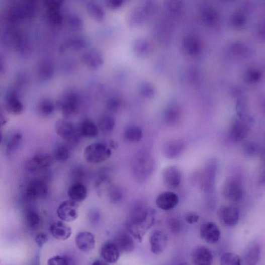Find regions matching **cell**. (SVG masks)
<instances>
[{"instance_id":"6da1fadb","label":"cell","mask_w":265,"mask_h":265,"mask_svg":"<svg viewBox=\"0 0 265 265\" xmlns=\"http://www.w3.org/2000/svg\"><path fill=\"white\" fill-rule=\"evenodd\" d=\"M155 211L145 206H137L126 222L128 233L138 242L143 241V238L153 226L155 221Z\"/></svg>"},{"instance_id":"7a4b0ae2","label":"cell","mask_w":265,"mask_h":265,"mask_svg":"<svg viewBox=\"0 0 265 265\" xmlns=\"http://www.w3.org/2000/svg\"><path fill=\"white\" fill-rule=\"evenodd\" d=\"M55 130L57 135L64 140V144L70 149L77 146L81 135L71 122L60 119L55 123Z\"/></svg>"},{"instance_id":"3957f363","label":"cell","mask_w":265,"mask_h":265,"mask_svg":"<svg viewBox=\"0 0 265 265\" xmlns=\"http://www.w3.org/2000/svg\"><path fill=\"white\" fill-rule=\"evenodd\" d=\"M112 154L110 147L100 143L87 146L83 151L85 160L92 164H100L107 161L111 157Z\"/></svg>"},{"instance_id":"277c9868","label":"cell","mask_w":265,"mask_h":265,"mask_svg":"<svg viewBox=\"0 0 265 265\" xmlns=\"http://www.w3.org/2000/svg\"><path fill=\"white\" fill-rule=\"evenodd\" d=\"M223 198L231 203L239 202L243 197V187L240 180L235 176H228L221 189Z\"/></svg>"},{"instance_id":"5b68a950","label":"cell","mask_w":265,"mask_h":265,"mask_svg":"<svg viewBox=\"0 0 265 265\" xmlns=\"http://www.w3.org/2000/svg\"><path fill=\"white\" fill-rule=\"evenodd\" d=\"M218 164L216 161L211 160L207 162L199 173L198 181L200 188L205 192L213 191L215 185Z\"/></svg>"},{"instance_id":"8992f818","label":"cell","mask_w":265,"mask_h":265,"mask_svg":"<svg viewBox=\"0 0 265 265\" xmlns=\"http://www.w3.org/2000/svg\"><path fill=\"white\" fill-rule=\"evenodd\" d=\"M57 214L59 218L63 222H71L75 221L79 214L78 203L71 200L63 202L59 206Z\"/></svg>"},{"instance_id":"52a82bcc","label":"cell","mask_w":265,"mask_h":265,"mask_svg":"<svg viewBox=\"0 0 265 265\" xmlns=\"http://www.w3.org/2000/svg\"><path fill=\"white\" fill-rule=\"evenodd\" d=\"M48 193L47 183L41 180L31 181L27 185L25 190V196L30 201L41 199L45 197Z\"/></svg>"},{"instance_id":"ba28073f","label":"cell","mask_w":265,"mask_h":265,"mask_svg":"<svg viewBox=\"0 0 265 265\" xmlns=\"http://www.w3.org/2000/svg\"><path fill=\"white\" fill-rule=\"evenodd\" d=\"M5 103L6 110L11 114L20 115L24 110V106L21 100V93L14 87L7 93Z\"/></svg>"},{"instance_id":"9c48e42d","label":"cell","mask_w":265,"mask_h":265,"mask_svg":"<svg viewBox=\"0 0 265 265\" xmlns=\"http://www.w3.org/2000/svg\"><path fill=\"white\" fill-rule=\"evenodd\" d=\"M54 160V157L48 153H38L26 161L25 167L29 171H37L50 167Z\"/></svg>"},{"instance_id":"30bf717a","label":"cell","mask_w":265,"mask_h":265,"mask_svg":"<svg viewBox=\"0 0 265 265\" xmlns=\"http://www.w3.org/2000/svg\"><path fill=\"white\" fill-rule=\"evenodd\" d=\"M218 217L220 222L226 227H234L239 220L238 209L232 205H223L218 211Z\"/></svg>"},{"instance_id":"8fae6325","label":"cell","mask_w":265,"mask_h":265,"mask_svg":"<svg viewBox=\"0 0 265 265\" xmlns=\"http://www.w3.org/2000/svg\"><path fill=\"white\" fill-rule=\"evenodd\" d=\"M78 103L77 95L73 93H69L58 102L57 107L61 110L63 117L67 118L75 113Z\"/></svg>"},{"instance_id":"7c38bea8","label":"cell","mask_w":265,"mask_h":265,"mask_svg":"<svg viewBox=\"0 0 265 265\" xmlns=\"http://www.w3.org/2000/svg\"><path fill=\"white\" fill-rule=\"evenodd\" d=\"M162 180L164 185L170 189L180 187L182 181V172L176 166H169L165 168L162 173Z\"/></svg>"},{"instance_id":"4fadbf2b","label":"cell","mask_w":265,"mask_h":265,"mask_svg":"<svg viewBox=\"0 0 265 265\" xmlns=\"http://www.w3.org/2000/svg\"><path fill=\"white\" fill-rule=\"evenodd\" d=\"M149 243L152 253L155 255H161L167 248L168 238L163 231H155L150 235Z\"/></svg>"},{"instance_id":"5bb4252c","label":"cell","mask_w":265,"mask_h":265,"mask_svg":"<svg viewBox=\"0 0 265 265\" xmlns=\"http://www.w3.org/2000/svg\"><path fill=\"white\" fill-rule=\"evenodd\" d=\"M200 235L202 239L206 242L213 244L219 241L221 231L216 223L213 222H207L201 226Z\"/></svg>"},{"instance_id":"9a60e30c","label":"cell","mask_w":265,"mask_h":265,"mask_svg":"<svg viewBox=\"0 0 265 265\" xmlns=\"http://www.w3.org/2000/svg\"><path fill=\"white\" fill-rule=\"evenodd\" d=\"M82 63L88 69L96 70L104 64V57L97 49H92L84 53L81 57Z\"/></svg>"},{"instance_id":"2e32d148","label":"cell","mask_w":265,"mask_h":265,"mask_svg":"<svg viewBox=\"0 0 265 265\" xmlns=\"http://www.w3.org/2000/svg\"><path fill=\"white\" fill-rule=\"evenodd\" d=\"M179 202L178 194L172 191H165L160 193L155 200L157 207L165 211L174 208L179 205Z\"/></svg>"},{"instance_id":"e0dca14e","label":"cell","mask_w":265,"mask_h":265,"mask_svg":"<svg viewBox=\"0 0 265 265\" xmlns=\"http://www.w3.org/2000/svg\"><path fill=\"white\" fill-rule=\"evenodd\" d=\"M102 259L108 263H115L120 259L121 252L114 241H107L102 244L100 248Z\"/></svg>"},{"instance_id":"ac0fdd59","label":"cell","mask_w":265,"mask_h":265,"mask_svg":"<svg viewBox=\"0 0 265 265\" xmlns=\"http://www.w3.org/2000/svg\"><path fill=\"white\" fill-rule=\"evenodd\" d=\"M75 241L78 249L83 252H90L96 246L95 235L90 232L81 231L75 236Z\"/></svg>"},{"instance_id":"d6986e66","label":"cell","mask_w":265,"mask_h":265,"mask_svg":"<svg viewBox=\"0 0 265 265\" xmlns=\"http://www.w3.org/2000/svg\"><path fill=\"white\" fill-rule=\"evenodd\" d=\"M261 256V249L259 245L253 242L244 249L242 257V264L255 265L259 261Z\"/></svg>"},{"instance_id":"ffe728a7","label":"cell","mask_w":265,"mask_h":265,"mask_svg":"<svg viewBox=\"0 0 265 265\" xmlns=\"http://www.w3.org/2000/svg\"><path fill=\"white\" fill-rule=\"evenodd\" d=\"M192 260L195 264L209 265L213 262V253L207 247L199 246L193 251Z\"/></svg>"},{"instance_id":"44dd1931","label":"cell","mask_w":265,"mask_h":265,"mask_svg":"<svg viewBox=\"0 0 265 265\" xmlns=\"http://www.w3.org/2000/svg\"><path fill=\"white\" fill-rule=\"evenodd\" d=\"M50 231L53 237L60 241H65L71 236L72 229L63 221L53 223L50 227Z\"/></svg>"},{"instance_id":"7402d4cb","label":"cell","mask_w":265,"mask_h":265,"mask_svg":"<svg viewBox=\"0 0 265 265\" xmlns=\"http://www.w3.org/2000/svg\"><path fill=\"white\" fill-rule=\"evenodd\" d=\"M67 195L69 200L78 203H81L87 198V190L82 183L75 182L68 188Z\"/></svg>"},{"instance_id":"603a6c76","label":"cell","mask_w":265,"mask_h":265,"mask_svg":"<svg viewBox=\"0 0 265 265\" xmlns=\"http://www.w3.org/2000/svg\"><path fill=\"white\" fill-rule=\"evenodd\" d=\"M133 238L128 233L119 234L114 241L121 253H130L135 248Z\"/></svg>"},{"instance_id":"cb8c5ba5","label":"cell","mask_w":265,"mask_h":265,"mask_svg":"<svg viewBox=\"0 0 265 265\" xmlns=\"http://www.w3.org/2000/svg\"><path fill=\"white\" fill-rule=\"evenodd\" d=\"M55 73V67L53 64L47 60L39 63L37 68V74L39 80L45 82L50 80Z\"/></svg>"},{"instance_id":"d4e9b609","label":"cell","mask_w":265,"mask_h":265,"mask_svg":"<svg viewBox=\"0 0 265 265\" xmlns=\"http://www.w3.org/2000/svg\"><path fill=\"white\" fill-rule=\"evenodd\" d=\"M23 135L21 132H13L9 137L6 146V153L11 155L20 149L23 143Z\"/></svg>"},{"instance_id":"484cf974","label":"cell","mask_w":265,"mask_h":265,"mask_svg":"<svg viewBox=\"0 0 265 265\" xmlns=\"http://www.w3.org/2000/svg\"><path fill=\"white\" fill-rule=\"evenodd\" d=\"M184 149V144L179 140H175L167 143L164 147L163 151L166 157L173 159L179 157Z\"/></svg>"},{"instance_id":"4316f807","label":"cell","mask_w":265,"mask_h":265,"mask_svg":"<svg viewBox=\"0 0 265 265\" xmlns=\"http://www.w3.org/2000/svg\"><path fill=\"white\" fill-rule=\"evenodd\" d=\"M81 137L85 138H95L98 135V128L95 123L91 120H84L78 129Z\"/></svg>"},{"instance_id":"83f0119b","label":"cell","mask_w":265,"mask_h":265,"mask_svg":"<svg viewBox=\"0 0 265 265\" xmlns=\"http://www.w3.org/2000/svg\"><path fill=\"white\" fill-rule=\"evenodd\" d=\"M137 172L143 178H146L153 170V163L151 159L147 156H141L137 159Z\"/></svg>"},{"instance_id":"f1b7e54d","label":"cell","mask_w":265,"mask_h":265,"mask_svg":"<svg viewBox=\"0 0 265 265\" xmlns=\"http://www.w3.org/2000/svg\"><path fill=\"white\" fill-rule=\"evenodd\" d=\"M56 106L54 102L49 99H43L37 106V111L39 115L43 117L50 116L54 113Z\"/></svg>"},{"instance_id":"f546056e","label":"cell","mask_w":265,"mask_h":265,"mask_svg":"<svg viewBox=\"0 0 265 265\" xmlns=\"http://www.w3.org/2000/svg\"><path fill=\"white\" fill-rule=\"evenodd\" d=\"M124 136L125 139L129 142L136 143L142 138L143 132L139 127L131 125L126 128Z\"/></svg>"},{"instance_id":"4dcf8cb0","label":"cell","mask_w":265,"mask_h":265,"mask_svg":"<svg viewBox=\"0 0 265 265\" xmlns=\"http://www.w3.org/2000/svg\"><path fill=\"white\" fill-rule=\"evenodd\" d=\"M41 217L38 212L33 209H28L25 213V222L31 229L37 228L41 223Z\"/></svg>"},{"instance_id":"1f68e13d","label":"cell","mask_w":265,"mask_h":265,"mask_svg":"<svg viewBox=\"0 0 265 265\" xmlns=\"http://www.w3.org/2000/svg\"><path fill=\"white\" fill-rule=\"evenodd\" d=\"M115 119L110 115L102 116L98 120V127L104 133L112 131L115 128Z\"/></svg>"},{"instance_id":"d6a6232c","label":"cell","mask_w":265,"mask_h":265,"mask_svg":"<svg viewBox=\"0 0 265 265\" xmlns=\"http://www.w3.org/2000/svg\"><path fill=\"white\" fill-rule=\"evenodd\" d=\"M70 149L65 144H60L55 147L53 157L59 162H64L68 160L70 155Z\"/></svg>"},{"instance_id":"836d02e7","label":"cell","mask_w":265,"mask_h":265,"mask_svg":"<svg viewBox=\"0 0 265 265\" xmlns=\"http://www.w3.org/2000/svg\"><path fill=\"white\" fill-rule=\"evenodd\" d=\"M220 263L223 265H240L242 264V260L241 257L237 254L227 252L222 255Z\"/></svg>"},{"instance_id":"e575fe53","label":"cell","mask_w":265,"mask_h":265,"mask_svg":"<svg viewBox=\"0 0 265 265\" xmlns=\"http://www.w3.org/2000/svg\"><path fill=\"white\" fill-rule=\"evenodd\" d=\"M87 43L84 39L77 38L67 42L66 44L62 46L61 50L63 51H65L67 49H70L79 50L84 49L87 46Z\"/></svg>"},{"instance_id":"d590c367","label":"cell","mask_w":265,"mask_h":265,"mask_svg":"<svg viewBox=\"0 0 265 265\" xmlns=\"http://www.w3.org/2000/svg\"><path fill=\"white\" fill-rule=\"evenodd\" d=\"M135 55L139 57H143L147 54L148 47L143 41H136L133 46Z\"/></svg>"},{"instance_id":"8d00e7d4","label":"cell","mask_w":265,"mask_h":265,"mask_svg":"<svg viewBox=\"0 0 265 265\" xmlns=\"http://www.w3.org/2000/svg\"><path fill=\"white\" fill-rule=\"evenodd\" d=\"M139 91L140 95L145 98L152 97L155 93L153 86L147 82H143L140 84Z\"/></svg>"},{"instance_id":"74e56055","label":"cell","mask_w":265,"mask_h":265,"mask_svg":"<svg viewBox=\"0 0 265 265\" xmlns=\"http://www.w3.org/2000/svg\"><path fill=\"white\" fill-rule=\"evenodd\" d=\"M70 258L64 255H56L48 259L47 263L49 265H68L70 264Z\"/></svg>"},{"instance_id":"f35d334b","label":"cell","mask_w":265,"mask_h":265,"mask_svg":"<svg viewBox=\"0 0 265 265\" xmlns=\"http://www.w3.org/2000/svg\"><path fill=\"white\" fill-rule=\"evenodd\" d=\"M182 222L178 218H171L168 222V228L170 231L174 234H179L183 228Z\"/></svg>"},{"instance_id":"ab89813d","label":"cell","mask_w":265,"mask_h":265,"mask_svg":"<svg viewBox=\"0 0 265 265\" xmlns=\"http://www.w3.org/2000/svg\"><path fill=\"white\" fill-rule=\"evenodd\" d=\"M121 101L117 97L111 98L107 102V108L108 110L112 113L117 112L120 108Z\"/></svg>"},{"instance_id":"60d3db41","label":"cell","mask_w":265,"mask_h":265,"mask_svg":"<svg viewBox=\"0 0 265 265\" xmlns=\"http://www.w3.org/2000/svg\"><path fill=\"white\" fill-rule=\"evenodd\" d=\"M245 131L244 126L240 123H237L232 132L233 138L235 140H241L244 137Z\"/></svg>"},{"instance_id":"b9f144b4","label":"cell","mask_w":265,"mask_h":265,"mask_svg":"<svg viewBox=\"0 0 265 265\" xmlns=\"http://www.w3.org/2000/svg\"><path fill=\"white\" fill-rule=\"evenodd\" d=\"M88 10H89V12L93 17L95 18L97 20H101L104 17L103 10L96 5H90Z\"/></svg>"},{"instance_id":"7bdbcfd3","label":"cell","mask_w":265,"mask_h":265,"mask_svg":"<svg viewBox=\"0 0 265 265\" xmlns=\"http://www.w3.org/2000/svg\"><path fill=\"white\" fill-rule=\"evenodd\" d=\"M123 194L121 190L116 187H113L110 191V199L113 202H118L122 199Z\"/></svg>"},{"instance_id":"ee69618b","label":"cell","mask_w":265,"mask_h":265,"mask_svg":"<svg viewBox=\"0 0 265 265\" xmlns=\"http://www.w3.org/2000/svg\"><path fill=\"white\" fill-rule=\"evenodd\" d=\"M200 218V216L194 212H188L184 215V219L186 222L191 225L198 223Z\"/></svg>"},{"instance_id":"f6af8a7d","label":"cell","mask_w":265,"mask_h":265,"mask_svg":"<svg viewBox=\"0 0 265 265\" xmlns=\"http://www.w3.org/2000/svg\"><path fill=\"white\" fill-rule=\"evenodd\" d=\"M243 150L246 155L253 156L257 154L258 148L252 143H248L244 146Z\"/></svg>"},{"instance_id":"bcb514c9","label":"cell","mask_w":265,"mask_h":265,"mask_svg":"<svg viewBox=\"0 0 265 265\" xmlns=\"http://www.w3.org/2000/svg\"><path fill=\"white\" fill-rule=\"evenodd\" d=\"M35 242H36L40 248L42 247L48 241L49 237L45 233H39L35 237Z\"/></svg>"},{"instance_id":"7dc6e473","label":"cell","mask_w":265,"mask_h":265,"mask_svg":"<svg viewBox=\"0 0 265 265\" xmlns=\"http://www.w3.org/2000/svg\"><path fill=\"white\" fill-rule=\"evenodd\" d=\"M8 70V63L6 59L0 54V77L4 76Z\"/></svg>"},{"instance_id":"c3c4849f","label":"cell","mask_w":265,"mask_h":265,"mask_svg":"<svg viewBox=\"0 0 265 265\" xmlns=\"http://www.w3.org/2000/svg\"><path fill=\"white\" fill-rule=\"evenodd\" d=\"M178 113L175 111L171 110L166 113V118L169 122H173L178 118Z\"/></svg>"},{"instance_id":"681fc988","label":"cell","mask_w":265,"mask_h":265,"mask_svg":"<svg viewBox=\"0 0 265 265\" xmlns=\"http://www.w3.org/2000/svg\"><path fill=\"white\" fill-rule=\"evenodd\" d=\"M248 79L250 82H255L258 80L260 78V74L256 71H251L249 73L248 76H247Z\"/></svg>"},{"instance_id":"f907efd6","label":"cell","mask_w":265,"mask_h":265,"mask_svg":"<svg viewBox=\"0 0 265 265\" xmlns=\"http://www.w3.org/2000/svg\"><path fill=\"white\" fill-rule=\"evenodd\" d=\"M8 119L4 113L0 110V127L4 126L8 122Z\"/></svg>"},{"instance_id":"816d5d0a","label":"cell","mask_w":265,"mask_h":265,"mask_svg":"<svg viewBox=\"0 0 265 265\" xmlns=\"http://www.w3.org/2000/svg\"><path fill=\"white\" fill-rule=\"evenodd\" d=\"M93 264H98V265H101V264H108L107 262H106L105 261L102 260H96L93 263Z\"/></svg>"},{"instance_id":"f5cc1de1","label":"cell","mask_w":265,"mask_h":265,"mask_svg":"<svg viewBox=\"0 0 265 265\" xmlns=\"http://www.w3.org/2000/svg\"><path fill=\"white\" fill-rule=\"evenodd\" d=\"M112 148H116L118 147L117 143L114 140H111L110 141V147Z\"/></svg>"},{"instance_id":"db71d44e","label":"cell","mask_w":265,"mask_h":265,"mask_svg":"<svg viewBox=\"0 0 265 265\" xmlns=\"http://www.w3.org/2000/svg\"><path fill=\"white\" fill-rule=\"evenodd\" d=\"M3 132L1 130V129H0V145L2 144L3 142Z\"/></svg>"}]
</instances>
